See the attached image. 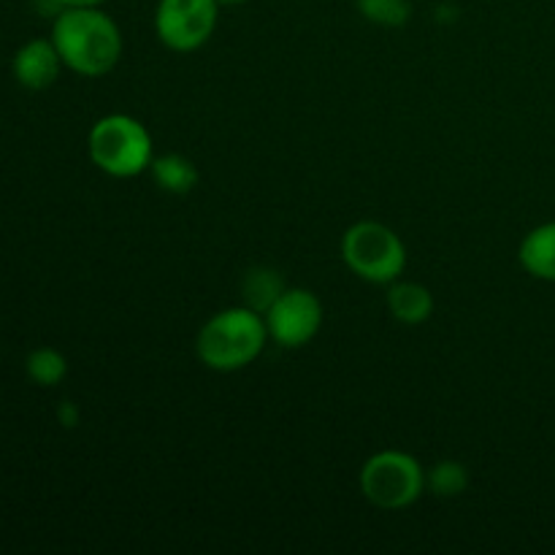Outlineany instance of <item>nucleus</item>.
<instances>
[{"mask_svg":"<svg viewBox=\"0 0 555 555\" xmlns=\"http://www.w3.org/2000/svg\"><path fill=\"white\" fill-rule=\"evenodd\" d=\"M52 41L65 68L87 79L112 74L122 57V33L101 9H63L54 16Z\"/></svg>","mask_w":555,"mask_h":555,"instance_id":"nucleus-1","label":"nucleus"},{"mask_svg":"<svg viewBox=\"0 0 555 555\" xmlns=\"http://www.w3.org/2000/svg\"><path fill=\"white\" fill-rule=\"evenodd\" d=\"M269 341L263 314L249 307H231L211 314L195 336L198 361L211 372H238L258 361Z\"/></svg>","mask_w":555,"mask_h":555,"instance_id":"nucleus-2","label":"nucleus"},{"mask_svg":"<svg viewBox=\"0 0 555 555\" xmlns=\"http://www.w3.org/2000/svg\"><path fill=\"white\" fill-rule=\"evenodd\" d=\"M90 160L114 179H133L150 171L155 160L152 135L130 114H106L87 135Z\"/></svg>","mask_w":555,"mask_h":555,"instance_id":"nucleus-3","label":"nucleus"},{"mask_svg":"<svg viewBox=\"0 0 555 555\" xmlns=\"http://www.w3.org/2000/svg\"><path fill=\"white\" fill-rule=\"evenodd\" d=\"M341 260L358 280L390 285L404 274L406 247L393 228L377 220H361L341 236Z\"/></svg>","mask_w":555,"mask_h":555,"instance_id":"nucleus-4","label":"nucleus"},{"mask_svg":"<svg viewBox=\"0 0 555 555\" xmlns=\"http://www.w3.org/2000/svg\"><path fill=\"white\" fill-rule=\"evenodd\" d=\"M358 486H361L366 502L396 513V509L412 507L423 496L426 469L415 455L401 453V450H383L363 464Z\"/></svg>","mask_w":555,"mask_h":555,"instance_id":"nucleus-5","label":"nucleus"},{"mask_svg":"<svg viewBox=\"0 0 555 555\" xmlns=\"http://www.w3.org/2000/svg\"><path fill=\"white\" fill-rule=\"evenodd\" d=\"M220 20L217 0H160L155 11V30L171 52H195L215 36Z\"/></svg>","mask_w":555,"mask_h":555,"instance_id":"nucleus-6","label":"nucleus"},{"mask_svg":"<svg viewBox=\"0 0 555 555\" xmlns=\"http://www.w3.org/2000/svg\"><path fill=\"white\" fill-rule=\"evenodd\" d=\"M269 339L287 350L309 345L323 328V304L307 287H287L263 314Z\"/></svg>","mask_w":555,"mask_h":555,"instance_id":"nucleus-7","label":"nucleus"},{"mask_svg":"<svg viewBox=\"0 0 555 555\" xmlns=\"http://www.w3.org/2000/svg\"><path fill=\"white\" fill-rule=\"evenodd\" d=\"M60 68H63V57L52 38H33V41L22 43L11 60L14 79L33 92L52 87L57 81Z\"/></svg>","mask_w":555,"mask_h":555,"instance_id":"nucleus-8","label":"nucleus"},{"mask_svg":"<svg viewBox=\"0 0 555 555\" xmlns=\"http://www.w3.org/2000/svg\"><path fill=\"white\" fill-rule=\"evenodd\" d=\"M388 309L396 323L423 325L434 314V296L421 282L396 280L388 287Z\"/></svg>","mask_w":555,"mask_h":555,"instance_id":"nucleus-9","label":"nucleus"},{"mask_svg":"<svg viewBox=\"0 0 555 555\" xmlns=\"http://www.w3.org/2000/svg\"><path fill=\"white\" fill-rule=\"evenodd\" d=\"M518 258L531 276L555 282V222H545L529 231V236L520 242Z\"/></svg>","mask_w":555,"mask_h":555,"instance_id":"nucleus-10","label":"nucleus"},{"mask_svg":"<svg viewBox=\"0 0 555 555\" xmlns=\"http://www.w3.org/2000/svg\"><path fill=\"white\" fill-rule=\"evenodd\" d=\"M152 179L163 193L171 195H188L198 188V166L190 157L179 155V152H168V155H157L150 166Z\"/></svg>","mask_w":555,"mask_h":555,"instance_id":"nucleus-11","label":"nucleus"},{"mask_svg":"<svg viewBox=\"0 0 555 555\" xmlns=\"http://www.w3.org/2000/svg\"><path fill=\"white\" fill-rule=\"evenodd\" d=\"M287 291L285 280L276 269H269V266H255L244 274L242 280V296L244 307L255 309L258 314H266L271 309V304Z\"/></svg>","mask_w":555,"mask_h":555,"instance_id":"nucleus-12","label":"nucleus"},{"mask_svg":"<svg viewBox=\"0 0 555 555\" xmlns=\"http://www.w3.org/2000/svg\"><path fill=\"white\" fill-rule=\"evenodd\" d=\"M25 369L27 377H30L33 383L41 385V388H54V385L63 383L65 374H68V361H65L63 352L54 350V347H38V350H33L30 356H27Z\"/></svg>","mask_w":555,"mask_h":555,"instance_id":"nucleus-13","label":"nucleus"},{"mask_svg":"<svg viewBox=\"0 0 555 555\" xmlns=\"http://www.w3.org/2000/svg\"><path fill=\"white\" fill-rule=\"evenodd\" d=\"M426 488L439 499H455L469 488V472L461 461H439L426 472Z\"/></svg>","mask_w":555,"mask_h":555,"instance_id":"nucleus-14","label":"nucleus"},{"mask_svg":"<svg viewBox=\"0 0 555 555\" xmlns=\"http://www.w3.org/2000/svg\"><path fill=\"white\" fill-rule=\"evenodd\" d=\"M358 14L379 27H401L410 22V0H356Z\"/></svg>","mask_w":555,"mask_h":555,"instance_id":"nucleus-15","label":"nucleus"},{"mask_svg":"<svg viewBox=\"0 0 555 555\" xmlns=\"http://www.w3.org/2000/svg\"><path fill=\"white\" fill-rule=\"evenodd\" d=\"M57 415H60V423H63L65 428H74L76 423H79V410H76L70 401H63V406H60Z\"/></svg>","mask_w":555,"mask_h":555,"instance_id":"nucleus-16","label":"nucleus"},{"mask_svg":"<svg viewBox=\"0 0 555 555\" xmlns=\"http://www.w3.org/2000/svg\"><path fill=\"white\" fill-rule=\"evenodd\" d=\"M63 9H101V3L106 0H57Z\"/></svg>","mask_w":555,"mask_h":555,"instance_id":"nucleus-17","label":"nucleus"},{"mask_svg":"<svg viewBox=\"0 0 555 555\" xmlns=\"http://www.w3.org/2000/svg\"><path fill=\"white\" fill-rule=\"evenodd\" d=\"M217 3H220V5H242V3H247V0H217Z\"/></svg>","mask_w":555,"mask_h":555,"instance_id":"nucleus-18","label":"nucleus"}]
</instances>
